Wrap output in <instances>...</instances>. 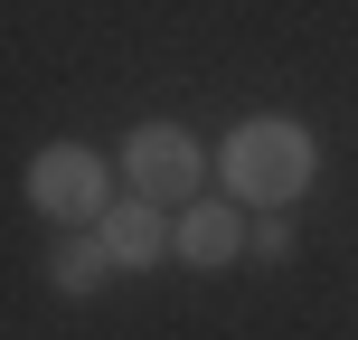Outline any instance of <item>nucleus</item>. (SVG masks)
<instances>
[{
  "mask_svg": "<svg viewBox=\"0 0 358 340\" xmlns=\"http://www.w3.org/2000/svg\"><path fill=\"white\" fill-rule=\"evenodd\" d=\"M311 170H321V142H311V123H292V114H245V123L227 132V151H217V179H227V198H245V208H292V198L311 189Z\"/></svg>",
  "mask_w": 358,
  "mask_h": 340,
  "instance_id": "f257e3e1",
  "label": "nucleus"
},
{
  "mask_svg": "<svg viewBox=\"0 0 358 340\" xmlns=\"http://www.w3.org/2000/svg\"><path fill=\"white\" fill-rule=\"evenodd\" d=\"M29 208L48 217V227H104V208H113V170H104V151H85V142H48L29 161Z\"/></svg>",
  "mask_w": 358,
  "mask_h": 340,
  "instance_id": "f03ea898",
  "label": "nucleus"
},
{
  "mask_svg": "<svg viewBox=\"0 0 358 340\" xmlns=\"http://www.w3.org/2000/svg\"><path fill=\"white\" fill-rule=\"evenodd\" d=\"M123 179H132V198H151V208H198V198H208V151H198V132H179V123H132Z\"/></svg>",
  "mask_w": 358,
  "mask_h": 340,
  "instance_id": "7ed1b4c3",
  "label": "nucleus"
},
{
  "mask_svg": "<svg viewBox=\"0 0 358 340\" xmlns=\"http://www.w3.org/2000/svg\"><path fill=\"white\" fill-rule=\"evenodd\" d=\"M94 236H104V255H113V265H132V274L161 265V255H179V217H170V208H151V198H113Z\"/></svg>",
  "mask_w": 358,
  "mask_h": 340,
  "instance_id": "20e7f679",
  "label": "nucleus"
},
{
  "mask_svg": "<svg viewBox=\"0 0 358 340\" xmlns=\"http://www.w3.org/2000/svg\"><path fill=\"white\" fill-rule=\"evenodd\" d=\"M245 198H198V208H179V255H189L198 274L208 265H236V255H245Z\"/></svg>",
  "mask_w": 358,
  "mask_h": 340,
  "instance_id": "39448f33",
  "label": "nucleus"
},
{
  "mask_svg": "<svg viewBox=\"0 0 358 340\" xmlns=\"http://www.w3.org/2000/svg\"><path fill=\"white\" fill-rule=\"evenodd\" d=\"M104 274H113V255H104V236H94V227L57 236V255H48V284H57V293H94Z\"/></svg>",
  "mask_w": 358,
  "mask_h": 340,
  "instance_id": "423d86ee",
  "label": "nucleus"
},
{
  "mask_svg": "<svg viewBox=\"0 0 358 340\" xmlns=\"http://www.w3.org/2000/svg\"><path fill=\"white\" fill-rule=\"evenodd\" d=\"M245 255H264V265H283V255H292V217H283V208H264V217L245 227Z\"/></svg>",
  "mask_w": 358,
  "mask_h": 340,
  "instance_id": "0eeeda50",
  "label": "nucleus"
}]
</instances>
